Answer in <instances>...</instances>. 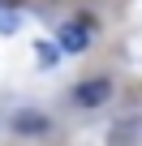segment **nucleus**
Returning a JSON list of instances; mask_svg holds the SVG:
<instances>
[{"instance_id": "nucleus-1", "label": "nucleus", "mask_w": 142, "mask_h": 146, "mask_svg": "<svg viewBox=\"0 0 142 146\" xmlns=\"http://www.w3.org/2000/svg\"><path fill=\"white\" fill-rule=\"evenodd\" d=\"M108 99H112V82H108V78L82 82V86L73 90V103H78V108H103Z\"/></svg>"}, {"instance_id": "nucleus-2", "label": "nucleus", "mask_w": 142, "mask_h": 146, "mask_svg": "<svg viewBox=\"0 0 142 146\" xmlns=\"http://www.w3.org/2000/svg\"><path fill=\"white\" fill-rule=\"evenodd\" d=\"M91 35H86V22H65L60 26V52H86Z\"/></svg>"}, {"instance_id": "nucleus-3", "label": "nucleus", "mask_w": 142, "mask_h": 146, "mask_svg": "<svg viewBox=\"0 0 142 146\" xmlns=\"http://www.w3.org/2000/svg\"><path fill=\"white\" fill-rule=\"evenodd\" d=\"M9 125H13L17 133H30V137H43V133H47V116H43V112H13Z\"/></svg>"}, {"instance_id": "nucleus-4", "label": "nucleus", "mask_w": 142, "mask_h": 146, "mask_svg": "<svg viewBox=\"0 0 142 146\" xmlns=\"http://www.w3.org/2000/svg\"><path fill=\"white\" fill-rule=\"evenodd\" d=\"M138 129H142L138 120H125V125H116V129H112V137H108V142H112V146H133V142H138Z\"/></svg>"}, {"instance_id": "nucleus-5", "label": "nucleus", "mask_w": 142, "mask_h": 146, "mask_svg": "<svg viewBox=\"0 0 142 146\" xmlns=\"http://www.w3.org/2000/svg\"><path fill=\"white\" fill-rule=\"evenodd\" d=\"M17 26H22L17 13H13L9 5H0V35H17Z\"/></svg>"}]
</instances>
